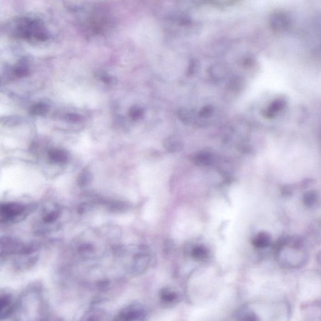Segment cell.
Segmentation results:
<instances>
[{
  "mask_svg": "<svg viewBox=\"0 0 321 321\" xmlns=\"http://www.w3.org/2000/svg\"><path fill=\"white\" fill-rule=\"evenodd\" d=\"M17 306L18 321H42L44 317L43 298L37 289L26 291Z\"/></svg>",
  "mask_w": 321,
  "mask_h": 321,
  "instance_id": "6da1fadb",
  "label": "cell"
},
{
  "mask_svg": "<svg viewBox=\"0 0 321 321\" xmlns=\"http://www.w3.org/2000/svg\"><path fill=\"white\" fill-rule=\"evenodd\" d=\"M13 29L14 35L30 41L43 42L48 38V33L41 21L23 18L16 21Z\"/></svg>",
  "mask_w": 321,
  "mask_h": 321,
  "instance_id": "7a4b0ae2",
  "label": "cell"
},
{
  "mask_svg": "<svg viewBox=\"0 0 321 321\" xmlns=\"http://www.w3.org/2000/svg\"><path fill=\"white\" fill-rule=\"evenodd\" d=\"M148 316L145 306L139 302H133L121 310L115 321H147Z\"/></svg>",
  "mask_w": 321,
  "mask_h": 321,
  "instance_id": "3957f363",
  "label": "cell"
},
{
  "mask_svg": "<svg viewBox=\"0 0 321 321\" xmlns=\"http://www.w3.org/2000/svg\"><path fill=\"white\" fill-rule=\"evenodd\" d=\"M26 207L18 203H9L2 205L0 218L2 222H15L24 217Z\"/></svg>",
  "mask_w": 321,
  "mask_h": 321,
  "instance_id": "277c9868",
  "label": "cell"
},
{
  "mask_svg": "<svg viewBox=\"0 0 321 321\" xmlns=\"http://www.w3.org/2000/svg\"><path fill=\"white\" fill-rule=\"evenodd\" d=\"M14 296L12 294L5 291L0 295V317L1 319H7L12 312L14 311L15 307Z\"/></svg>",
  "mask_w": 321,
  "mask_h": 321,
  "instance_id": "5b68a950",
  "label": "cell"
},
{
  "mask_svg": "<svg viewBox=\"0 0 321 321\" xmlns=\"http://www.w3.org/2000/svg\"><path fill=\"white\" fill-rule=\"evenodd\" d=\"M150 258L146 252L141 251L134 255L132 264V272L136 274L143 272L148 267Z\"/></svg>",
  "mask_w": 321,
  "mask_h": 321,
  "instance_id": "8992f818",
  "label": "cell"
},
{
  "mask_svg": "<svg viewBox=\"0 0 321 321\" xmlns=\"http://www.w3.org/2000/svg\"><path fill=\"white\" fill-rule=\"evenodd\" d=\"M47 154H48L50 163H54V164H65L68 160V152L63 149L54 148L50 149Z\"/></svg>",
  "mask_w": 321,
  "mask_h": 321,
  "instance_id": "52a82bcc",
  "label": "cell"
},
{
  "mask_svg": "<svg viewBox=\"0 0 321 321\" xmlns=\"http://www.w3.org/2000/svg\"><path fill=\"white\" fill-rule=\"evenodd\" d=\"M159 297L160 301L167 305L177 303L180 298L177 291L171 288H163L160 292Z\"/></svg>",
  "mask_w": 321,
  "mask_h": 321,
  "instance_id": "ba28073f",
  "label": "cell"
},
{
  "mask_svg": "<svg viewBox=\"0 0 321 321\" xmlns=\"http://www.w3.org/2000/svg\"><path fill=\"white\" fill-rule=\"evenodd\" d=\"M81 321H115L110 319L109 314L101 309H93L89 311Z\"/></svg>",
  "mask_w": 321,
  "mask_h": 321,
  "instance_id": "9c48e42d",
  "label": "cell"
},
{
  "mask_svg": "<svg viewBox=\"0 0 321 321\" xmlns=\"http://www.w3.org/2000/svg\"><path fill=\"white\" fill-rule=\"evenodd\" d=\"M165 149L172 153L179 152L183 148L182 141L178 136H172L168 138L164 142Z\"/></svg>",
  "mask_w": 321,
  "mask_h": 321,
  "instance_id": "30bf717a",
  "label": "cell"
},
{
  "mask_svg": "<svg viewBox=\"0 0 321 321\" xmlns=\"http://www.w3.org/2000/svg\"><path fill=\"white\" fill-rule=\"evenodd\" d=\"M214 156L211 152H202L196 154L194 158V162L199 167H207L214 163Z\"/></svg>",
  "mask_w": 321,
  "mask_h": 321,
  "instance_id": "8fae6325",
  "label": "cell"
},
{
  "mask_svg": "<svg viewBox=\"0 0 321 321\" xmlns=\"http://www.w3.org/2000/svg\"><path fill=\"white\" fill-rule=\"evenodd\" d=\"M270 242L271 236L269 234L262 231L255 236L252 241V244L257 248L264 249L269 246Z\"/></svg>",
  "mask_w": 321,
  "mask_h": 321,
  "instance_id": "7c38bea8",
  "label": "cell"
},
{
  "mask_svg": "<svg viewBox=\"0 0 321 321\" xmlns=\"http://www.w3.org/2000/svg\"><path fill=\"white\" fill-rule=\"evenodd\" d=\"M209 251L207 247L204 246L194 247L191 251V256L197 261H204L209 257Z\"/></svg>",
  "mask_w": 321,
  "mask_h": 321,
  "instance_id": "4fadbf2b",
  "label": "cell"
},
{
  "mask_svg": "<svg viewBox=\"0 0 321 321\" xmlns=\"http://www.w3.org/2000/svg\"><path fill=\"white\" fill-rule=\"evenodd\" d=\"M29 65L27 59L20 60L14 68V74L17 77H23L28 75Z\"/></svg>",
  "mask_w": 321,
  "mask_h": 321,
  "instance_id": "5bb4252c",
  "label": "cell"
},
{
  "mask_svg": "<svg viewBox=\"0 0 321 321\" xmlns=\"http://www.w3.org/2000/svg\"><path fill=\"white\" fill-rule=\"evenodd\" d=\"M60 217V210L59 209H52L44 213L42 220L45 224H53Z\"/></svg>",
  "mask_w": 321,
  "mask_h": 321,
  "instance_id": "9a60e30c",
  "label": "cell"
},
{
  "mask_svg": "<svg viewBox=\"0 0 321 321\" xmlns=\"http://www.w3.org/2000/svg\"><path fill=\"white\" fill-rule=\"evenodd\" d=\"M93 178V174H92L89 168H84L81 172L79 176H78L77 179L78 185L81 187L88 186L91 183Z\"/></svg>",
  "mask_w": 321,
  "mask_h": 321,
  "instance_id": "2e32d148",
  "label": "cell"
},
{
  "mask_svg": "<svg viewBox=\"0 0 321 321\" xmlns=\"http://www.w3.org/2000/svg\"><path fill=\"white\" fill-rule=\"evenodd\" d=\"M319 200V194L314 191L307 192L304 196V203L308 207H313Z\"/></svg>",
  "mask_w": 321,
  "mask_h": 321,
  "instance_id": "e0dca14e",
  "label": "cell"
},
{
  "mask_svg": "<svg viewBox=\"0 0 321 321\" xmlns=\"http://www.w3.org/2000/svg\"><path fill=\"white\" fill-rule=\"evenodd\" d=\"M239 321H259V318L258 317L255 312L252 310H246L244 312L240 313L238 317Z\"/></svg>",
  "mask_w": 321,
  "mask_h": 321,
  "instance_id": "ac0fdd59",
  "label": "cell"
},
{
  "mask_svg": "<svg viewBox=\"0 0 321 321\" xmlns=\"http://www.w3.org/2000/svg\"><path fill=\"white\" fill-rule=\"evenodd\" d=\"M47 109H48V107L46 104L38 103L31 107L30 113L33 115H42L47 112Z\"/></svg>",
  "mask_w": 321,
  "mask_h": 321,
  "instance_id": "d6986e66",
  "label": "cell"
},
{
  "mask_svg": "<svg viewBox=\"0 0 321 321\" xmlns=\"http://www.w3.org/2000/svg\"><path fill=\"white\" fill-rule=\"evenodd\" d=\"M130 116L134 119H139L141 116L142 110L138 109V108H133L130 110Z\"/></svg>",
  "mask_w": 321,
  "mask_h": 321,
  "instance_id": "ffe728a7",
  "label": "cell"
}]
</instances>
